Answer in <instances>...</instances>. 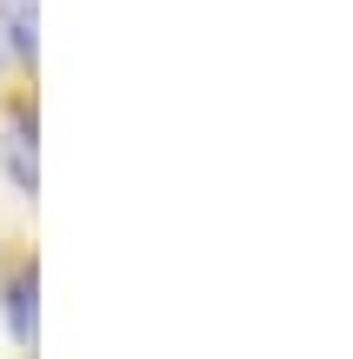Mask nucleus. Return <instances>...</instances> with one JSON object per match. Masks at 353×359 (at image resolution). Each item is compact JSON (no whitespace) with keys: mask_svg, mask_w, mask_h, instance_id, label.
<instances>
[{"mask_svg":"<svg viewBox=\"0 0 353 359\" xmlns=\"http://www.w3.org/2000/svg\"><path fill=\"white\" fill-rule=\"evenodd\" d=\"M7 320H13V339L34 346V273H20V280L7 286Z\"/></svg>","mask_w":353,"mask_h":359,"instance_id":"nucleus-3","label":"nucleus"},{"mask_svg":"<svg viewBox=\"0 0 353 359\" xmlns=\"http://www.w3.org/2000/svg\"><path fill=\"white\" fill-rule=\"evenodd\" d=\"M0 53H34V0H0Z\"/></svg>","mask_w":353,"mask_h":359,"instance_id":"nucleus-1","label":"nucleus"},{"mask_svg":"<svg viewBox=\"0 0 353 359\" xmlns=\"http://www.w3.org/2000/svg\"><path fill=\"white\" fill-rule=\"evenodd\" d=\"M7 167H13V187L34 193V120L27 114H13V127H7Z\"/></svg>","mask_w":353,"mask_h":359,"instance_id":"nucleus-2","label":"nucleus"}]
</instances>
